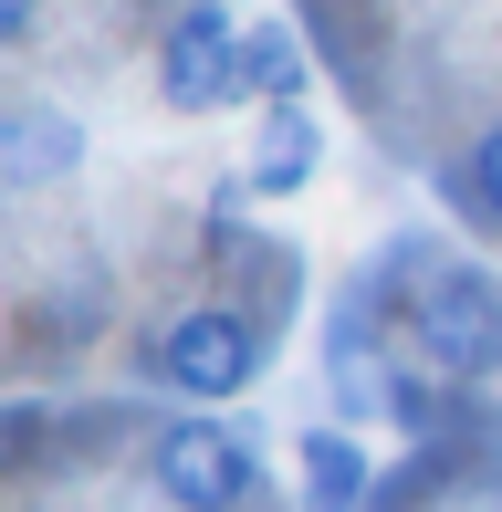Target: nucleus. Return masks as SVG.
Returning <instances> with one entry per match:
<instances>
[{"label": "nucleus", "mask_w": 502, "mask_h": 512, "mask_svg": "<svg viewBox=\"0 0 502 512\" xmlns=\"http://www.w3.org/2000/svg\"><path fill=\"white\" fill-rule=\"evenodd\" d=\"M241 53H251V32L220 0H199V11H178L168 21V53H157V95H168L178 115H210V105H231L241 95Z\"/></svg>", "instance_id": "nucleus-1"}, {"label": "nucleus", "mask_w": 502, "mask_h": 512, "mask_svg": "<svg viewBox=\"0 0 502 512\" xmlns=\"http://www.w3.org/2000/svg\"><path fill=\"white\" fill-rule=\"evenodd\" d=\"M157 492L178 512H231L251 492V450L210 418H178V429H157Z\"/></svg>", "instance_id": "nucleus-2"}, {"label": "nucleus", "mask_w": 502, "mask_h": 512, "mask_svg": "<svg viewBox=\"0 0 502 512\" xmlns=\"http://www.w3.org/2000/svg\"><path fill=\"white\" fill-rule=\"evenodd\" d=\"M419 335H429V356H440L450 377H492L502 366V293L482 272H440L429 304H419Z\"/></svg>", "instance_id": "nucleus-3"}, {"label": "nucleus", "mask_w": 502, "mask_h": 512, "mask_svg": "<svg viewBox=\"0 0 502 512\" xmlns=\"http://www.w3.org/2000/svg\"><path fill=\"white\" fill-rule=\"evenodd\" d=\"M168 377L189 387V398H231V387H251V324L241 314H178L168 324Z\"/></svg>", "instance_id": "nucleus-4"}, {"label": "nucleus", "mask_w": 502, "mask_h": 512, "mask_svg": "<svg viewBox=\"0 0 502 512\" xmlns=\"http://www.w3.org/2000/svg\"><path fill=\"white\" fill-rule=\"evenodd\" d=\"M74 157H84L74 115H11V126H0V178H21V189H32V178H63Z\"/></svg>", "instance_id": "nucleus-5"}, {"label": "nucleus", "mask_w": 502, "mask_h": 512, "mask_svg": "<svg viewBox=\"0 0 502 512\" xmlns=\"http://www.w3.org/2000/svg\"><path fill=\"white\" fill-rule=\"evenodd\" d=\"M314 157H325V136H314V115H304V105H283V115H272V136H262V157H251V189L293 199V189L314 178Z\"/></svg>", "instance_id": "nucleus-6"}, {"label": "nucleus", "mask_w": 502, "mask_h": 512, "mask_svg": "<svg viewBox=\"0 0 502 512\" xmlns=\"http://www.w3.org/2000/svg\"><path fill=\"white\" fill-rule=\"evenodd\" d=\"M356 492H367V460H356V439L314 429V439H304V502H314V512H356Z\"/></svg>", "instance_id": "nucleus-7"}, {"label": "nucleus", "mask_w": 502, "mask_h": 512, "mask_svg": "<svg viewBox=\"0 0 502 512\" xmlns=\"http://www.w3.org/2000/svg\"><path fill=\"white\" fill-rule=\"evenodd\" d=\"M461 199H471V209H482V220H502V126H492V136H482V147H471V157H461Z\"/></svg>", "instance_id": "nucleus-8"}, {"label": "nucleus", "mask_w": 502, "mask_h": 512, "mask_svg": "<svg viewBox=\"0 0 502 512\" xmlns=\"http://www.w3.org/2000/svg\"><path fill=\"white\" fill-rule=\"evenodd\" d=\"M241 84H262V95H293V42H283V32H251Z\"/></svg>", "instance_id": "nucleus-9"}, {"label": "nucleus", "mask_w": 502, "mask_h": 512, "mask_svg": "<svg viewBox=\"0 0 502 512\" xmlns=\"http://www.w3.org/2000/svg\"><path fill=\"white\" fill-rule=\"evenodd\" d=\"M32 32V0H0V42H21Z\"/></svg>", "instance_id": "nucleus-10"}]
</instances>
